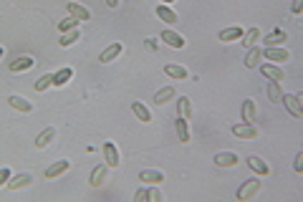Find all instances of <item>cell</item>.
Wrapping results in <instances>:
<instances>
[{
	"mask_svg": "<svg viewBox=\"0 0 303 202\" xmlns=\"http://www.w3.org/2000/svg\"><path fill=\"white\" fill-rule=\"evenodd\" d=\"M280 104L288 109V114L293 119H303V101H301V94H283Z\"/></svg>",
	"mask_w": 303,
	"mask_h": 202,
	"instance_id": "1",
	"label": "cell"
},
{
	"mask_svg": "<svg viewBox=\"0 0 303 202\" xmlns=\"http://www.w3.org/2000/svg\"><path fill=\"white\" fill-rule=\"evenodd\" d=\"M260 187H263V179H258V177L245 179L240 185V190H238V200L245 202V200H250V197H255V195L260 192Z\"/></svg>",
	"mask_w": 303,
	"mask_h": 202,
	"instance_id": "2",
	"label": "cell"
},
{
	"mask_svg": "<svg viewBox=\"0 0 303 202\" xmlns=\"http://www.w3.org/2000/svg\"><path fill=\"white\" fill-rule=\"evenodd\" d=\"M101 152H104V162H106L109 170H114V167L121 164V154L114 142H104V144H101Z\"/></svg>",
	"mask_w": 303,
	"mask_h": 202,
	"instance_id": "3",
	"label": "cell"
},
{
	"mask_svg": "<svg viewBox=\"0 0 303 202\" xmlns=\"http://www.w3.org/2000/svg\"><path fill=\"white\" fill-rule=\"evenodd\" d=\"M263 56L271 63H286V61H291V51L283 46H268V48H263Z\"/></svg>",
	"mask_w": 303,
	"mask_h": 202,
	"instance_id": "4",
	"label": "cell"
},
{
	"mask_svg": "<svg viewBox=\"0 0 303 202\" xmlns=\"http://www.w3.org/2000/svg\"><path fill=\"white\" fill-rule=\"evenodd\" d=\"M30 182H33V174L28 172H21V174H10V179H8V190H13V192H18V190H26L30 187Z\"/></svg>",
	"mask_w": 303,
	"mask_h": 202,
	"instance_id": "5",
	"label": "cell"
},
{
	"mask_svg": "<svg viewBox=\"0 0 303 202\" xmlns=\"http://www.w3.org/2000/svg\"><path fill=\"white\" fill-rule=\"evenodd\" d=\"M212 162H215L217 167H225V170H230V167H238V164H240V157H238L235 152H217Z\"/></svg>",
	"mask_w": 303,
	"mask_h": 202,
	"instance_id": "6",
	"label": "cell"
},
{
	"mask_svg": "<svg viewBox=\"0 0 303 202\" xmlns=\"http://www.w3.org/2000/svg\"><path fill=\"white\" fill-rule=\"evenodd\" d=\"M260 74H263L268 81H278V84L286 81V74H283V68H280L278 63H263V66H260Z\"/></svg>",
	"mask_w": 303,
	"mask_h": 202,
	"instance_id": "7",
	"label": "cell"
},
{
	"mask_svg": "<svg viewBox=\"0 0 303 202\" xmlns=\"http://www.w3.org/2000/svg\"><path fill=\"white\" fill-rule=\"evenodd\" d=\"M233 134H235L238 139H258L260 132H258L255 124H245V121H242V124H235V126H233Z\"/></svg>",
	"mask_w": 303,
	"mask_h": 202,
	"instance_id": "8",
	"label": "cell"
},
{
	"mask_svg": "<svg viewBox=\"0 0 303 202\" xmlns=\"http://www.w3.org/2000/svg\"><path fill=\"white\" fill-rule=\"evenodd\" d=\"M106 177H109V167H106V162H101V164H96V167L91 170L89 185L91 187H101V185L106 182Z\"/></svg>",
	"mask_w": 303,
	"mask_h": 202,
	"instance_id": "9",
	"label": "cell"
},
{
	"mask_svg": "<svg viewBox=\"0 0 303 202\" xmlns=\"http://www.w3.org/2000/svg\"><path fill=\"white\" fill-rule=\"evenodd\" d=\"M66 10H68L71 18H76V21H81V23H84V21H91V10L86 5H81V3H68Z\"/></svg>",
	"mask_w": 303,
	"mask_h": 202,
	"instance_id": "10",
	"label": "cell"
},
{
	"mask_svg": "<svg viewBox=\"0 0 303 202\" xmlns=\"http://www.w3.org/2000/svg\"><path fill=\"white\" fill-rule=\"evenodd\" d=\"M154 13H157V18H159L162 23H167V26H175V23H177V13H175L169 5H164V3H159V5L154 8Z\"/></svg>",
	"mask_w": 303,
	"mask_h": 202,
	"instance_id": "11",
	"label": "cell"
},
{
	"mask_svg": "<svg viewBox=\"0 0 303 202\" xmlns=\"http://www.w3.org/2000/svg\"><path fill=\"white\" fill-rule=\"evenodd\" d=\"M8 104H10L15 112H21V114H30V112H33V104H30L26 96H21V94H13V96H8Z\"/></svg>",
	"mask_w": 303,
	"mask_h": 202,
	"instance_id": "12",
	"label": "cell"
},
{
	"mask_svg": "<svg viewBox=\"0 0 303 202\" xmlns=\"http://www.w3.org/2000/svg\"><path fill=\"white\" fill-rule=\"evenodd\" d=\"M71 170V162L68 159H59V162H53L51 167H46V179H56V177H61V174H66Z\"/></svg>",
	"mask_w": 303,
	"mask_h": 202,
	"instance_id": "13",
	"label": "cell"
},
{
	"mask_svg": "<svg viewBox=\"0 0 303 202\" xmlns=\"http://www.w3.org/2000/svg\"><path fill=\"white\" fill-rule=\"evenodd\" d=\"M248 167H250L255 174H260V177H268V174H271V164H268L263 157H255V154L248 157Z\"/></svg>",
	"mask_w": 303,
	"mask_h": 202,
	"instance_id": "14",
	"label": "cell"
},
{
	"mask_svg": "<svg viewBox=\"0 0 303 202\" xmlns=\"http://www.w3.org/2000/svg\"><path fill=\"white\" fill-rule=\"evenodd\" d=\"M240 112H242V121L245 124H255V119H258V104H255V99H245Z\"/></svg>",
	"mask_w": 303,
	"mask_h": 202,
	"instance_id": "15",
	"label": "cell"
},
{
	"mask_svg": "<svg viewBox=\"0 0 303 202\" xmlns=\"http://www.w3.org/2000/svg\"><path fill=\"white\" fill-rule=\"evenodd\" d=\"M33 66H35V58L33 56H18L10 63V74H23V71H30Z\"/></svg>",
	"mask_w": 303,
	"mask_h": 202,
	"instance_id": "16",
	"label": "cell"
},
{
	"mask_svg": "<svg viewBox=\"0 0 303 202\" xmlns=\"http://www.w3.org/2000/svg\"><path fill=\"white\" fill-rule=\"evenodd\" d=\"M121 53H124V43H111L109 48H104V51H101L99 61H101V63H111V61H117Z\"/></svg>",
	"mask_w": 303,
	"mask_h": 202,
	"instance_id": "17",
	"label": "cell"
},
{
	"mask_svg": "<svg viewBox=\"0 0 303 202\" xmlns=\"http://www.w3.org/2000/svg\"><path fill=\"white\" fill-rule=\"evenodd\" d=\"M164 74H167L169 79H177V81H187V79H190V71H187L184 66H180V63H167V66H164Z\"/></svg>",
	"mask_w": 303,
	"mask_h": 202,
	"instance_id": "18",
	"label": "cell"
},
{
	"mask_svg": "<svg viewBox=\"0 0 303 202\" xmlns=\"http://www.w3.org/2000/svg\"><path fill=\"white\" fill-rule=\"evenodd\" d=\"M162 41H164L169 48H184V46H187V41L182 38L180 33H175V30H162Z\"/></svg>",
	"mask_w": 303,
	"mask_h": 202,
	"instance_id": "19",
	"label": "cell"
},
{
	"mask_svg": "<svg viewBox=\"0 0 303 202\" xmlns=\"http://www.w3.org/2000/svg\"><path fill=\"white\" fill-rule=\"evenodd\" d=\"M139 182L162 185V182H164V172H159V170H142V172H139Z\"/></svg>",
	"mask_w": 303,
	"mask_h": 202,
	"instance_id": "20",
	"label": "cell"
},
{
	"mask_svg": "<svg viewBox=\"0 0 303 202\" xmlns=\"http://www.w3.org/2000/svg\"><path fill=\"white\" fill-rule=\"evenodd\" d=\"M56 139V129L53 126H48V129H43L38 137H35V149H46V146L51 144Z\"/></svg>",
	"mask_w": 303,
	"mask_h": 202,
	"instance_id": "21",
	"label": "cell"
},
{
	"mask_svg": "<svg viewBox=\"0 0 303 202\" xmlns=\"http://www.w3.org/2000/svg\"><path fill=\"white\" fill-rule=\"evenodd\" d=\"M177 96V91H175V86H164V88H159L157 94H154V104L157 106H164L169 99H175Z\"/></svg>",
	"mask_w": 303,
	"mask_h": 202,
	"instance_id": "22",
	"label": "cell"
},
{
	"mask_svg": "<svg viewBox=\"0 0 303 202\" xmlns=\"http://www.w3.org/2000/svg\"><path fill=\"white\" fill-rule=\"evenodd\" d=\"M131 112H134V116H137L142 124H149L152 121V112L142 104V101H131Z\"/></svg>",
	"mask_w": 303,
	"mask_h": 202,
	"instance_id": "23",
	"label": "cell"
},
{
	"mask_svg": "<svg viewBox=\"0 0 303 202\" xmlns=\"http://www.w3.org/2000/svg\"><path fill=\"white\" fill-rule=\"evenodd\" d=\"M260 58H263V48L253 46V48H248V56H245V66H248V68H258V66H260Z\"/></svg>",
	"mask_w": 303,
	"mask_h": 202,
	"instance_id": "24",
	"label": "cell"
},
{
	"mask_svg": "<svg viewBox=\"0 0 303 202\" xmlns=\"http://www.w3.org/2000/svg\"><path fill=\"white\" fill-rule=\"evenodd\" d=\"M222 43H233V41H240L242 38V28H238V26H233V28H225L220 30V35H217Z\"/></svg>",
	"mask_w": 303,
	"mask_h": 202,
	"instance_id": "25",
	"label": "cell"
},
{
	"mask_svg": "<svg viewBox=\"0 0 303 202\" xmlns=\"http://www.w3.org/2000/svg\"><path fill=\"white\" fill-rule=\"evenodd\" d=\"M260 38H263L260 28H250L248 33H242V46H245V48H253V46H258Z\"/></svg>",
	"mask_w": 303,
	"mask_h": 202,
	"instance_id": "26",
	"label": "cell"
},
{
	"mask_svg": "<svg viewBox=\"0 0 303 202\" xmlns=\"http://www.w3.org/2000/svg\"><path fill=\"white\" fill-rule=\"evenodd\" d=\"M177 116L187 119V121H190V116H192V101H190L187 96H180V99H177Z\"/></svg>",
	"mask_w": 303,
	"mask_h": 202,
	"instance_id": "27",
	"label": "cell"
},
{
	"mask_svg": "<svg viewBox=\"0 0 303 202\" xmlns=\"http://www.w3.org/2000/svg\"><path fill=\"white\" fill-rule=\"evenodd\" d=\"M175 126H177V137H180V142L182 144H187V142H190V124H187V119L177 116Z\"/></svg>",
	"mask_w": 303,
	"mask_h": 202,
	"instance_id": "28",
	"label": "cell"
},
{
	"mask_svg": "<svg viewBox=\"0 0 303 202\" xmlns=\"http://www.w3.org/2000/svg\"><path fill=\"white\" fill-rule=\"evenodd\" d=\"M79 38H81V30H79V28H76V30H68V33H61V41H59L61 48H71V46H73Z\"/></svg>",
	"mask_w": 303,
	"mask_h": 202,
	"instance_id": "29",
	"label": "cell"
},
{
	"mask_svg": "<svg viewBox=\"0 0 303 202\" xmlns=\"http://www.w3.org/2000/svg\"><path fill=\"white\" fill-rule=\"evenodd\" d=\"M268 99H271L273 104H280V99H283V84L268 81Z\"/></svg>",
	"mask_w": 303,
	"mask_h": 202,
	"instance_id": "30",
	"label": "cell"
},
{
	"mask_svg": "<svg viewBox=\"0 0 303 202\" xmlns=\"http://www.w3.org/2000/svg\"><path fill=\"white\" fill-rule=\"evenodd\" d=\"M71 76H73V71H71V68H61L59 74H53V86H56V88L66 86V84L71 81Z\"/></svg>",
	"mask_w": 303,
	"mask_h": 202,
	"instance_id": "31",
	"label": "cell"
},
{
	"mask_svg": "<svg viewBox=\"0 0 303 202\" xmlns=\"http://www.w3.org/2000/svg\"><path fill=\"white\" fill-rule=\"evenodd\" d=\"M286 41H288V35H286L283 30H275V33H271L268 38H263V43H266V48H268V46H283Z\"/></svg>",
	"mask_w": 303,
	"mask_h": 202,
	"instance_id": "32",
	"label": "cell"
},
{
	"mask_svg": "<svg viewBox=\"0 0 303 202\" xmlns=\"http://www.w3.org/2000/svg\"><path fill=\"white\" fill-rule=\"evenodd\" d=\"M51 86H53V74H43V76L33 84V88H35L38 94H43L46 88H51Z\"/></svg>",
	"mask_w": 303,
	"mask_h": 202,
	"instance_id": "33",
	"label": "cell"
},
{
	"mask_svg": "<svg viewBox=\"0 0 303 202\" xmlns=\"http://www.w3.org/2000/svg\"><path fill=\"white\" fill-rule=\"evenodd\" d=\"M79 26H81V21H76V18H71V15H68L66 21H61V23H59V30H61V33H68V30H76Z\"/></svg>",
	"mask_w": 303,
	"mask_h": 202,
	"instance_id": "34",
	"label": "cell"
},
{
	"mask_svg": "<svg viewBox=\"0 0 303 202\" xmlns=\"http://www.w3.org/2000/svg\"><path fill=\"white\" fill-rule=\"evenodd\" d=\"M162 200H164V195H162L159 185H149V190H147V202H162Z\"/></svg>",
	"mask_w": 303,
	"mask_h": 202,
	"instance_id": "35",
	"label": "cell"
},
{
	"mask_svg": "<svg viewBox=\"0 0 303 202\" xmlns=\"http://www.w3.org/2000/svg\"><path fill=\"white\" fill-rule=\"evenodd\" d=\"M293 170H296L298 174L303 172V152H298V154H296V162H293Z\"/></svg>",
	"mask_w": 303,
	"mask_h": 202,
	"instance_id": "36",
	"label": "cell"
},
{
	"mask_svg": "<svg viewBox=\"0 0 303 202\" xmlns=\"http://www.w3.org/2000/svg\"><path fill=\"white\" fill-rule=\"evenodd\" d=\"M8 179H10V170H8V167H3V170H0V187H5V185H8Z\"/></svg>",
	"mask_w": 303,
	"mask_h": 202,
	"instance_id": "37",
	"label": "cell"
},
{
	"mask_svg": "<svg viewBox=\"0 0 303 202\" xmlns=\"http://www.w3.org/2000/svg\"><path fill=\"white\" fill-rule=\"evenodd\" d=\"M134 202H147V190H142V187H139V190L134 192Z\"/></svg>",
	"mask_w": 303,
	"mask_h": 202,
	"instance_id": "38",
	"label": "cell"
},
{
	"mask_svg": "<svg viewBox=\"0 0 303 202\" xmlns=\"http://www.w3.org/2000/svg\"><path fill=\"white\" fill-rule=\"evenodd\" d=\"M291 10H293V15H301V10H303V0H293Z\"/></svg>",
	"mask_w": 303,
	"mask_h": 202,
	"instance_id": "39",
	"label": "cell"
},
{
	"mask_svg": "<svg viewBox=\"0 0 303 202\" xmlns=\"http://www.w3.org/2000/svg\"><path fill=\"white\" fill-rule=\"evenodd\" d=\"M106 5L109 8H119V0H106Z\"/></svg>",
	"mask_w": 303,
	"mask_h": 202,
	"instance_id": "40",
	"label": "cell"
},
{
	"mask_svg": "<svg viewBox=\"0 0 303 202\" xmlns=\"http://www.w3.org/2000/svg\"><path fill=\"white\" fill-rule=\"evenodd\" d=\"M5 56V48H3V46H0V58Z\"/></svg>",
	"mask_w": 303,
	"mask_h": 202,
	"instance_id": "41",
	"label": "cell"
},
{
	"mask_svg": "<svg viewBox=\"0 0 303 202\" xmlns=\"http://www.w3.org/2000/svg\"><path fill=\"white\" fill-rule=\"evenodd\" d=\"M162 3H164V5H169V3H175V0H162Z\"/></svg>",
	"mask_w": 303,
	"mask_h": 202,
	"instance_id": "42",
	"label": "cell"
}]
</instances>
